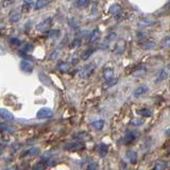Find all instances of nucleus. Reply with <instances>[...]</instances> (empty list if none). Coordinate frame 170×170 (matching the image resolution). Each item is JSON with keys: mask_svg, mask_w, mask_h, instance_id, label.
<instances>
[{"mask_svg": "<svg viewBox=\"0 0 170 170\" xmlns=\"http://www.w3.org/2000/svg\"><path fill=\"white\" fill-rule=\"evenodd\" d=\"M96 67L97 66H96L95 63H88L87 65L83 66V68L80 70L79 77L81 78V79H87V78H89L90 76L95 72Z\"/></svg>", "mask_w": 170, "mask_h": 170, "instance_id": "f257e3e1", "label": "nucleus"}, {"mask_svg": "<svg viewBox=\"0 0 170 170\" xmlns=\"http://www.w3.org/2000/svg\"><path fill=\"white\" fill-rule=\"evenodd\" d=\"M53 116V111L49 107H42V109H38L36 114L37 119H49Z\"/></svg>", "mask_w": 170, "mask_h": 170, "instance_id": "f03ea898", "label": "nucleus"}, {"mask_svg": "<svg viewBox=\"0 0 170 170\" xmlns=\"http://www.w3.org/2000/svg\"><path fill=\"white\" fill-rule=\"evenodd\" d=\"M64 148H65V150H67V151H81V150H83V149L85 148V146L80 140H78V141H74V143H67V145H65Z\"/></svg>", "mask_w": 170, "mask_h": 170, "instance_id": "7ed1b4c3", "label": "nucleus"}, {"mask_svg": "<svg viewBox=\"0 0 170 170\" xmlns=\"http://www.w3.org/2000/svg\"><path fill=\"white\" fill-rule=\"evenodd\" d=\"M139 133L136 132V131H130L125 134V136L123 137V143L125 145H129V143H132L134 140H136L138 137H139Z\"/></svg>", "mask_w": 170, "mask_h": 170, "instance_id": "20e7f679", "label": "nucleus"}, {"mask_svg": "<svg viewBox=\"0 0 170 170\" xmlns=\"http://www.w3.org/2000/svg\"><path fill=\"white\" fill-rule=\"evenodd\" d=\"M51 22H52V17H47L46 19H44L42 21H40V24L36 26L37 31H45L47 30L49 27L51 26Z\"/></svg>", "mask_w": 170, "mask_h": 170, "instance_id": "39448f33", "label": "nucleus"}, {"mask_svg": "<svg viewBox=\"0 0 170 170\" xmlns=\"http://www.w3.org/2000/svg\"><path fill=\"white\" fill-rule=\"evenodd\" d=\"M148 91H149V87L147 85H143V84L139 85V86H137L135 89L133 90V96L136 97V98H138V97H141V96H143L145 94H147Z\"/></svg>", "mask_w": 170, "mask_h": 170, "instance_id": "423d86ee", "label": "nucleus"}, {"mask_svg": "<svg viewBox=\"0 0 170 170\" xmlns=\"http://www.w3.org/2000/svg\"><path fill=\"white\" fill-rule=\"evenodd\" d=\"M102 76H103V79L105 82L113 80L114 79V76H115L114 68H112V67H106V68H104L103 71H102Z\"/></svg>", "mask_w": 170, "mask_h": 170, "instance_id": "0eeeda50", "label": "nucleus"}, {"mask_svg": "<svg viewBox=\"0 0 170 170\" xmlns=\"http://www.w3.org/2000/svg\"><path fill=\"white\" fill-rule=\"evenodd\" d=\"M125 46H127L125 40H119L116 42V46H115V49H114V53L115 54H121V53H123V51L125 50Z\"/></svg>", "mask_w": 170, "mask_h": 170, "instance_id": "6e6552de", "label": "nucleus"}, {"mask_svg": "<svg viewBox=\"0 0 170 170\" xmlns=\"http://www.w3.org/2000/svg\"><path fill=\"white\" fill-rule=\"evenodd\" d=\"M20 68L22 71L27 72V73H30V72L33 71V64L30 63L29 61L27 60H22L20 62Z\"/></svg>", "mask_w": 170, "mask_h": 170, "instance_id": "1a4fd4ad", "label": "nucleus"}, {"mask_svg": "<svg viewBox=\"0 0 170 170\" xmlns=\"http://www.w3.org/2000/svg\"><path fill=\"white\" fill-rule=\"evenodd\" d=\"M138 27H152L153 24H155V20L153 19H150V18H146V17H143L141 19H139L137 22Z\"/></svg>", "mask_w": 170, "mask_h": 170, "instance_id": "9d476101", "label": "nucleus"}, {"mask_svg": "<svg viewBox=\"0 0 170 170\" xmlns=\"http://www.w3.org/2000/svg\"><path fill=\"white\" fill-rule=\"evenodd\" d=\"M0 117L6 121H13L14 120V115L5 109H0Z\"/></svg>", "mask_w": 170, "mask_h": 170, "instance_id": "9b49d317", "label": "nucleus"}, {"mask_svg": "<svg viewBox=\"0 0 170 170\" xmlns=\"http://www.w3.org/2000/svg\"><path fill=\"white\" fill-rule=\"evenodd\" d=\"M73 138L74 139H77V140L83 141V140H89L91 137H90V135L87 132H79V133H77V134H74Z\"/></svg>", "mask_w": 170, "mask_h": 170, "instance_id": "f8f14e48", "label": "nucleus"}, {"mask_svg": "<svg viewBox=\"0 0 170 170\" xmlns=\"http://www.w3.org/2000/svg\"><path fill=\"white\" fill-rule=\"evenodd\" d=\"M109 12L112 14L113 16H118L121 12V5H119L118 3H114L112 4L109 9Z\"/></svg>", "mask_w": 170, "mask_h": 170, "instance_id": "ddd939ff", "label": "nucleus"}, {"mask_svg": "<svg viewBox=\"0 0 170 170\" xmlns=\"http://www.w3.org/2000/svg\"><path fill=\"white\" fill-rule=\"evenodd\" d=\"M9 17H10L11 22L16 24V22H18V21L21 19V14H20V12H18V11H12L10 13V15H9Z\"/></svg>", "mask_w": 170, "mask_h": 170, "instance_id": "4468645a", "label": "nucleus"}, {"mask_svg": "<svg viewBox=\"0 0 170 170\" xmlns=\"http://www.w3.org/2000/svg\"><path fill=\"white\" fill-rule=\"evenodd\" d=\"M104 125H105V121L103 119H97L91 122V128L97 131H100L104 128Z\"/></svg>", "mask_w": 170, "mask_h": 170, "instance_id": "2eb2a0df", "label": "nucleus"}, {"mask_svg": "<svg viewBox=\"0 0 170 170\" xmlns=\"http://www.w3.org/2000/svg\"><path fill=\"white\" fill-rule=\"evenodd\" d=\"M56 68H58V71L67 72V71H69V69H70V64L67 63V62H61V63L58 64Z\"/></svg>", "mask_w": 170, "mask_h": 170, "instance_id": "dca6fc26", "label": "nucleus"}, {"mask_svg": "<svg viewBox=\"0 0 170 170\" xmlns=\"http://www.w3.org/2000/svg\"><path fill=\"white\" fill-rule=\"evenodd\" d=\"M127 157L129 158V161H130V163H132V164H136L137 163V153H136L134 150H129V151L127 152Z\"/></svg>", "mask_w": 170, "mask_h": 170, "instance_id": "f3484780", "label": "nucleus"}, {"mask_svg": "<svg viewBox=\"0 0 170 170\" xmlns=\"http://www.w3.org/2000/svg\"><path fill=\"white\" fill-rule=\"evenodd\" d=\"M48 4H49V0H36V2L34 4V10L35 11L42 10L45 6H47Z\"/></svg>", "mask_w": 170, "mask_h": 170, "instance_id": "a211bd4d", "label": "nucleus"}, {"mask_svg": "<svg viewBox=\"0 0 170 170\" xmlns=\"http://www.w3.org/2000/svg\"><path fill=\"white\" fill-rule=\"evenodd\" d=\"M99 37H100V31H99V29H95L90 32L88 40H89V42H95L99 40Z\"/></svg>", "mask_w": 170, "mask_h": 170, "instance_id": "6ab92c4d", "label": "nucleus"}, {"mask_svg": "<svg viewBox=\"0 0 170 170\" xmlns=\"http://www.w3.org/2000/svg\"><path fill=\"white\" fill-rule=\"evenodd\" d=\"M40 153V149L36 148V147H34V148H31L29 149V150H27L26 152H24L21 156L24 157V156H35V155H37V154Z\"/></svg>", "mask_w": 170, "mask_h": 170, "instance_id": "aec40b11", "label": "nucleus"}, {"mask_svg": "<svg viewBox=\"0 0 170 170\" xmlns=\"http://www.w3.org/2000/svg\"><path fill=\"white\" fill-rule=\"evenodd\" d=\"M98 152L100 153L101 156H105L109 153V146L105 143H99L98 146Z\"/></svg>", "mask_w": 170, "mask_h": 170, "instance_id": "412c9836", "label": "nucleus"}, {"mask_svg": "<svg viewBox=\"0 0 170 170\" xmlns=\"http://www.w3.org/2000/svg\"><path fill=\"white\" fill-rule=\"evenodd\" d=\"M168 167V163L166 161H158L155 163V165L153 166L154 170H164Z\"/></svg>", "mask_w": 170, "mask_h": 170, "instance_id": "4be33fe9", "label": "nucleus"}, {"mask_svg": "<svg viewBox=\"0 0 170 170\" xmlns=\"http://www.w3.org/2000/svg\"><path fill=\"white\" fill-rule=\"evenodd\" d=\"M167 77H168L167 71H166L165 69H162V70L158 72V76H157V78L155 79V82H156V83L162 82V81H164V80L167 79Z\"/></svg>", "mask_w": 170, "mask_h": 170, "instance_id": "5701e85b", "label": "nucleus"}, {"mask_svg": "<svg viewBox=\"0 0 170 170\" xmlns=\"http://www.w3.org/2000/svg\"><path fill=\"white\" fill-rule=\"evenodd\" d=\"M136 113H137L139 116L141 117H151L152 116V112L150 111L149 109H137L136 111Z\"/></svg>", "mask_w": 170, "mask_h": 170, "instance_id": "b1692460", "label": "nucleus"}, {"mask_svg": "<svg viewBox=\"0 0 170 170\" xmlns=\"http://www.w3.org/2000/svg\"><path fill=\"white\" fill-rule=\"evenodd\" d=\"M94 52H95V50H94V49H88V50H85L84 52L82 53V55H81V60H82V61H87L88 58L93 55Z\"/></svg>", "mask_w": 170, "mask_h": 170, "instance_id": "393cba45", "label": "nucleus"}, {"mask_svg": "<svg viewBox=\"0 0 170 170\" xmlns=\"http://www.w3.org/2000/svg\"><path fill=\"white\" fill-rule=\"evenodd\" d=\"M143 123H145V120L143 119H140V118H134V119L131 120V125H133V127H140V125H143Z\"/></svg>", "mask_w": 170, "mask_h": 170, "instance_id": "a878e982", "label": "nucleus"}, {"mask_svg": "<svg viewBox=\"0 0 170 170\" xmlns=\"http://www.w3.org/2000/svg\"><path fill=\"white\" fill-rule=\"evenodd\" d=\"M9 132H12L11 127H9L4 122H0V133H9Z\"/></svg>", "mask_w": 170, "mask_h": 170, "instance_id": "bb28decb", "label": "nucleus"}, {"mask_svg": "<svg viewBox=\"0 0 170 170\" xmlns=\"http://www.w3.org/2000/svg\"><path fill=\"white\" fill-rule=\"evenodd\" d=\"M155 47V42H145L141 44V48H143V49H152V48Z\"/></svg>", "mask_w": 170, "mask_h": 170, "instance_id": "cd10ccee", "label": "nucleus"}, {"mask_svg": "<svg viewBox=\"0 0 170 170\" xmlns=\"http://www.w3.org/2000/svg\"><path fill=\"white\" fill-rule=\"evenodd\" d=\"M46 167H47V164H45V162L40 161V162H38L34 166V169H36V170H44Z\"/></svg>", "mask_w": 170, "mask_h": 170, "instance_id": "c85d7f7f", "label": "nucleus"}, {"mask_svg": "<svg viewBox=\"0 0 170 170\" xmlns=\"http://www.w3.org/2000/svg\"><path fill=\"white\" fill-rule=\"evenodd\" d=\"M161 45H162L163 47H169L170 46V36L164 37V38L161 40Z\"/></svg>", "mask_w": 170, "mask_h": 170, "instance_id": "c756f323", "label": "nucleus"}, {"mask_svg": "<svg viewBox=\"0 0 170 170\" xmlns=\"http://www.w3.org/2000/svg\"><path fill=\"white\" fill-rule=\"evenodd\" d=\"M89 3V0H77V5L79 8H85Z\"/></svg>", "mask_w": 170, "mask_h": 170, "instance_id": "7c9ffc66", "label": "nucleus"}, {"mask_svg": "<svg viewBox=\"0 0 170 170\" xmlns=\"http://www.w3.org/2000/svg\"><path fill=\"white\" fill-rule=\"evenodd\" d=\"M117 82H118V80H117V79H113V80H111V81H107V82H106V84H105V86H103V88H104V89H106V88L112 87V86L116 85Z\"/></svg>", "mask_w": 170, "mask_h": 170, "instance_id": "2f4dec72", "label": "nucleus"}, {"mask_svg": "<svg viewBox=\"0 0 170 170\" xmlns=\"http://www.w3.org/2000/svg\"><path fill=\"white\" fill-rule=\"evenodd\" d=\"M58 34H60V31H58V30H51V31L47 32V35L49 37H58Z\"/></svg>", "mask_w": 170, "mask_h": 170, "instance_id": "473e14b6", "label": "nucleus"}, {"mask_svg": "<svg viewBox=\"0 0 170 170\" xmlns=\"http://www.w3.org/2000/svg\"><path fill=\"white\" fill-rule=\"evenodd\" d=\"M81 42H82V40H80V38H76V40H72L71 42V47L72 48H78L81 46Z\"/></svg>", "mask_w": 170, "mask_h": 170, "instance_id": "72a5a7b5", "label": "nucleus"}, {"mask_svg": "<svg viewBox=\"0 0 170 170\" xmlns=\"http://www.w3.org/2000/svg\"><path fill=\"white\" fill-rule=\"evenodd\" d=\"M10 42L13 46H19L21 42H20V40H19V38H17V37H12V38L10 40Z\"/></svg>", "mask_w": 170, "mask_h": 170, "instance_id": "f704fd0d", "label": "nucleus"}, {"mask_svg": "<svg viewBox=\"0 0 170 170\" xmlns=\"http://www.w3.org/2000/svg\"><path fill=\"white\" fill-rule=\"evenodd\" d=\"M33 48H34V46L32 45V44H27V45L24 47V50H22V51H26V52H31V51L33 50Z\"/></svg>", "mask_w": 170, "mask_h": 170, "instance_id": "c9c22d12", "label": "nucleus"}, {"mask_svg": "<svg viewBox=\"0 0 170 170\" xmlns=\"http://www.w3.org/2000/svg\"><path fill=\"white\" fill-rule=\"evenodd\" d=\"M58 54H60V51L58 50L53 51V52L50 54V56H49V60H51V61H52V60H55V58L58 56Z\"/></svg>", "mask_w": 170, "mask_h": 170, "instance_id": "e433bc0d", "label": "nucleus"}, {"mask_svg": "<svg viewBox=\"0 0 170 170\" xmlns=\"http://www.w3.org/2000/svg\"><path fill=\"white\" fill-rule=\"evenodd\" d=\"M14 2V0H3L2 1V6L3 8H8L9 5H11Z\"/></svg>", "mask_w": 170, "mask_h": 170, "instance_id": "4c0bfd02", "label": "nucleus"}, {"mask_svg": "<svg viewBox=\"0 0 170 170\" xmlns=\"http://www.w3.org/2000/svg\"><path fill=\"white\" fill-rule=\"evenodd\" d=\"M87 168H88V169H97V168H98V165L96 164L95 162H91V163H90V164L87 166Z\"/></svg>", "mask_w": 170, "mask_h": 170, "instance_id": "58836bf2", "label": "nucleus"}, {"mask_svg": "<svg viewBox=\"0 0 170 170\" xmlns=\"http://www.w3.org/2000/svg\"><path fill=\"white\" fill-rule=\"evenodd\" d=\"M107 38H109V40H115V38H116V33H109V36H107Z\"/></svg>", "mask_w": 170, "mask_h": 170, "instance_id": "ea45409f", "label": "nucleus"}, {"mask_svg": "<svg viewBox=\"0 0 170 170\" xmlns=\"http://www.w3.org/2000/svg\"><path fill=\"white\" fill-rule=\"evenodd\" d=\"M33 1H34V0H24V3L27 5V6H29L31 3H33Z\"/></svg>", "mask_w": 170, "mask_h": 170, "instance_id": "a19ab883", "label": "nucleus"}, {"mask_svg": "<svg viewBox=\"0 0 170 170\" xmlns=\"http://www.w3.org/2000/svg\"><path fill=\"white\" fill-rule=\"evenodd\" d=\"M166 134H167L168 136H170V129H169V130L166 131Z\"/></svg>", "mask_w": 170, "mask_h": 170, "instance_id": "79ce46f5", "label": "nucleus"}, {"mask_svg": "<svg viewBox=\"0 0 170 170\" xmlns=\"http://www.w3.org/2000/svg\"><path fill=\"white\" fill-rule=\"evenodd\" d=\"M1 28H3V22H2V21H0V29H1Z\"/></svg>", "mask_w": 170, "mask_h": 170, "instance_id": "37998d69", "label": "nucleus"}, {"mask_svg": "<svg viewBox=\"0 0 170 170\" xmlns=\"http://www.w3.org/2000/svg\"><path fill=\"white\" fill-rule=\"evenodd\" d=\"M1 154H2V148L0 147V155H1Z\"/></svg>", "mask_w": 170, "mask_h": 170, "instance_id": "c03bdc74", "label": "nucleus"}]
</instances>
